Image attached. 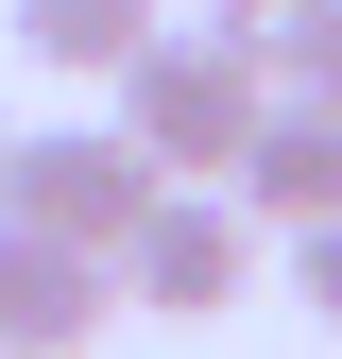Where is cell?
<instances>
[{
  "label": "cell",
  "mask_w": 342,
  "mask_h": 359,
  "mask_svg": "<svg viewBox=\"0 0 342 359\" xmlns=\"http://www.w3.org/2000/svg\"><path fill=\"white\" fill-rule=\"evenodd\" d=\"M256 103H274V69H256V52H223V34H137V52H120V137H137L154 171H171V189H223V171H240V137H256Z\"/></svg>",
  "instance_id": "1"
},
{
  "label": "cell",
  "mask_w": 342,
  "mask_h": 359,
  "mask_svg": "<svg viewBox=\"0 0 342 359\" xmlns=\"http://www.w3.org/2000/svg\"><path fill=\"white\" fill-rule=\"evenodd\" d=\"M154 189H171V171L120 137V120H52V137H0V222H34V240H86V257H120Z\"/></svg>",
  "instance_id": "2"
},
{
  "label": "cell",
  "mask_w": 342,
  "mask_h": 359,
  "mask_svg": "<svg viewBox=\"0 0 342 359\" xmlns=\"http://www.w3.org/2000/svg\"><path fill=\"white\" fill-rule=\"evenodd\" d=\"M120 291H137L154 325H223V308L256 291V222H240V189H154L137 240H120Z\"/></svg>",
  "instance_id": "3"
},
{
  "label": "cell",
  "mask_w": 342,
  "mask_h": 359,
  "mask_svg": "<svg viewBox=\"0 0 342 359\" xmlns=\"http://www.w3.org/2000/svg\"><path fill=\"white\" fill-rule=\"evenodd\" d=\"M103 308H120V257L0 222V342H18V359H86V342H103Z\"/></svg>",
  "instance_id": "4"
},
{
  "label": "cell",
  "mask_w": 342,
  "mask_h": 359,
  "mask_svg": "<svg viewBox=\"0 0 342 359\" xmlns=\"http://www.w3.org/2000/svg\"><path fill=\"white\" fill-rule=\"evenodd\" d=\"M240 222L256 240H291V222H342V103H308V86H291V103H256V137H240Z\"/></svg>",
  "instance_id": "5"
},
{
  "label": "cell",
  "mask_w": 342,
  "mask_h": 359,
  "mask_svg": "<svg viewBox=\"0 0 342 359\" xmlns=\"http://www.w3.org/2000/svg\"><path fill=\"white\" fill-rule=\"evenodd\" d=\"M154 34V0H18V52L69 69V86H120V52Z\"/></svg>",
  "instance_id": "6"
},
{
  "label": "cell",
  "mask_w": 342,
  "mask_h": 359,
  "mask_svg": "<svg viewBox=\"0 0 342 359\" xmlns=\"http://www.w3.org/2000/svg\"><path fill=\"white\" fill-rule=\"evenodd\" d=\"M205 34H223V52H256V69H274L291 34H308V0H205Z\"/></svg>",
  "instance_id": "7"
},
{
  "label": "cell",
  "mask_w": 342,
  "mask_h": 359,
  "mask_svg": "<svg viewBox=\"0 0 342 359\" xmlns=\"http://www.w3.org/2000/svg\"><path fill=\"white\" fill-rule=\"evenodd\" d=\"M274 86H308V103H342V0H308V34L274 52Z\"/></svg>",
  "instance_id": "8"
},
{
  "label": "cell",
  "mask_w": 342,
  "mask_h": 359,
  "mask_svg": "<svg viewBox=\"0 0 342 359\" xmlns=\"http://www.w3.org/2000/svg\"><path fill=\"white\" fill-rule=\"evenodd\" d=\"M291 291H308V325H342V222H291Z\"/></svg>",
  "instance_id": "9"
},
{
  "label": "cell",
  "mask_w": 342,
  "mask_h": 359,
  "mask_svg": "<svg viewBox=\"0 0 342 359\" xmlns=\"http://www.w3.org/2000/svg\"><path fill=\"white\" fill-rule=\"evenodd\" d=\"M0 137H18V120H0Z\"/></svg>",
  "instance_id": "10"
},
{
  "label": "cell",
  "mask_w": 342,
  "mask_h": 359,
  "mask_svg": "<svg viewBox=\"0 0 342 359\" xmlns=\"http://www.w3.org/2000/svg\"><path fill=\"white\" fill-rule=\"evenodd\" d=\"M0 359H18V342H0Z\"/></svg>",
  "instance_id": "11"
}]
</instances>
